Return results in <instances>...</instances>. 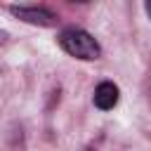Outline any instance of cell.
<instances>
[{
  "label": "cell",
  "instance_id": "obj_3",
  "mask_svg": "<svg viewBox=\"0 0 151 151\" xmlns=\"http://www.w3.org/2000/svg\"><path fill=\"white\" fill-rule=\"evenodd\" d=\"M118 85H113L111 80H104L94 87V106L99 111H111L118 104Z\"/></svg>",
  "mask_w": 151,
  "mask_h": 151
},
{
  "label": "cell",
  "instance_id": "obj_1",
  "mask_svg": "<svg viewBox=\"0 0 151 151\" xmlns=\"http://www.w3.org/2000/svg\"><path fill=\"white\" fill-rule=\"evenodd\" d=\"M59 45L66 54H71L76 59H85V61L99 59V54H101L99 42L83 28H64L59 33Z\"/></svg>",
  "mask_w": 151,
  "mask_h": 151
},
{
  "label": "cell",
  "instance_id": "obj_2",
  "mask_svg": "<svg viewBox=\"0 0 151 151\" xmlns=\"http://www.w3.org/2000/svg\"><path fill=\"white\" fill-rule=\"evenodd\" d=\"M17 19L26 21V24H33V26H54L59 19L52 9L47 7H35V5H9L7 7Z\"/></svg>",
  "mask_w": 151,
  "mask_h": 151
},
{
  "label": "cell",
  "instance_id": "obj_4",
  "mask_svg": "<svg viewBox=\"0 0 151 151\" xmlns=\"http://www.w3.org/2000/svg\"><path fill=\"white\" fill-rule=\"evenodd\" d=\"M7 40H9V33H7V31H0V47H2Z\"/></svg>",
  "mask_w": 151,
  "mask_h": 151
},
{
  "label": "cell",
  "instance_id": "obj_5",
  "mask_svg": "<svg viewBox=\"0 0 151 151\" xmlns=\"http://www.w3.org/2000/svg\"><path fill=\"white\" fill-rule=\"evenodd\" d=\"M144 9H146V14H149V17H151V0H149V2H146V5H144Z\"/></svg>",
  "mask_w": 151,
  "mask_h": 151
}]
</instances>
